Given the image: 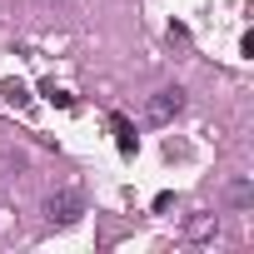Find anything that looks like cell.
<instances>
[{"label":"cell","instance_id":"52a82bcc","mask_svg":"<svg viewBox=\"0 0 254 254\" xmlns=\"http://www.w3.org/2000/svg\"><path fill=\"white\" fill-rule=\"evenodd\" d=\"M229 199H234V204H249V199H254V190H249V185H234V190H229Z\"/></svg>","mask_w":254,"mask_h":254},{"label":"cell","instance_id":"ba28073f","mask_svg":"<svg viewBox=\"0 0 254 254\" xmlns=\"http://www.w3.org/2000/svg\"><path fill=\"white\" fill-rule=\"evenodd\" d=\"M239 55H244V60H254V35H249V30L239 35Z\"/></svg>","mask_w":254,"mask_h":254},{"label":"cell","instance_id":"6da1fadb","mask_svg":"<svg viewBox=\"0 0 254 254\" xmlns=\"http://www.w3.org/2000/svg\"><path fill=\"white\" fill-rule=\"evenodd\" d=\"M80 214H85L80 190H55V194L45 199V219H50V224H70V219H80Z\"/></svg>","mask_w":254,"mask_h":254},{"label":"cell","instance_id":"5b68a950","mask_svg":"<svg viewBox=\"0 0 254 254\" xmlns=\"http://www.w3.org/2000/svg\"><path fill=\"white\" fill-rule=\"evenodd\" d=\"M40 95H45L50 105H60V110H70V105H75V95H70V90H60V85H45Z\"/></svg>","mask_w":254,"mask_h":254},{"label":"cell","instance_id":"8992f818","mask_svg":"<svg viewBox=\"0 0 254 254\" xmlns=\"http://www.w3.org/2000/svg\"><path fill=\"white\" fill-rule=\"evenodd\" d=\"M5 100H10V105H15V110H20V105H25V100H30V90H25V85H20V80H10V85H5Z\"/></svg>","mask_w":254,"mask_h":254},{"label":"cell","instance_id":"7a4b0ae2","mask_svg":"<svg viewBox=\"0 0 254 254\" xmlns=\"http://www.w3.org/2000/svg\"><path fill=\"white\" fill-rule=\"evenodd\" d=\"M180 110H185V95H180V90H160V95L150 100V110H145V115H150V125H170Z\"/></svg>","mask_w":254,"mask_h":254},{"label":"cell","instance_id":"3957f363","mask_svg":"<svg viewBox=\"0 0 254 254\" xmlns=\"http://www.w3.org/2000/svg\"><path fill=\"white\" fill-rule=\"evenodd\" d=\"M110 130H115V145H120V155H135V150H140V140H135V125L125 120V115H110Z\"/></svg>","mask_w":254,"mask_h":254},{"label":"cell","instance_id":"277c9868","mask_svg":"<svg viewBox=\"0 0 254 254\" xmlns=\"http://www.w3.org/2000/svg\"><path fill=\"white\" fill-rule=\"evenodd\" d=\"M185 234H190V244H204V239H214V234H219V219H214V214H190Z\"/></svg>","mask_w":254,"mask_h":254}]
</instances>
